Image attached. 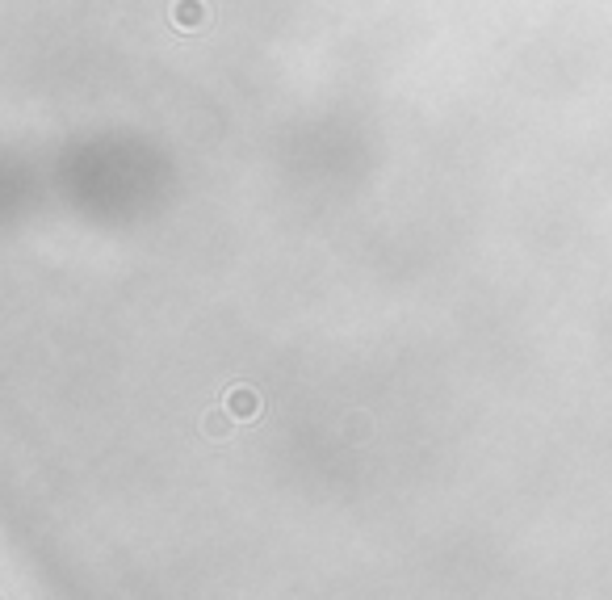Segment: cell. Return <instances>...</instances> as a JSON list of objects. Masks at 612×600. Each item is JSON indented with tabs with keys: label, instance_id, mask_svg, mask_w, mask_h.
Segmentation results:
<instances>
[]
</instances>
